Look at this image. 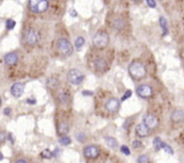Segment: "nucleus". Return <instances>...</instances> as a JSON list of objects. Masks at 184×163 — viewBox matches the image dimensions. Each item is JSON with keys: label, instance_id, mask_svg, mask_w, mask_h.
I'll use <instances>...</instances> for the list:
<instances>
[{"label": "nucleus", "instance_id": "obj_1", "mask_svg": "<svg viewBox=\"0 0 184 163\" xmlns=\"http://www.w3.org/2000/svg\"><path fill=\"white\" fill-rule=\"evenodd\" d=\"M128 72L134 79L139 80V79H142L143 78L145 77L146 69L142 62L134 61L129 65Z\"/></svg>", "mask_w": 184, "mask_h": 163}, {"label": "nucleus", "instance_id": "obj_2", "mask_svg": "<svg viewBox=\"0 0 184 163\" xmlns=\"http://www.w3.org/2000/svg\"><path fill=\"white\" fill-rule=\"evenodd\" d=\"M28 6L32 13L42 14L48 9L49 3L47 0H29Z\"/></svg>", "mask_w": 184, "mask_h": 163}, {"label": "nucleus", "instance_id": "obj_3", "mask_svg": "<svg viewBox=\"0 0 184 163\" xmlns=\"http://www.w3.org/2000/svg\"><path fill=\"white\" fill-rule=\"evenodd\" d=\"M108 41H109V37L106 32L103 31L97 32L93 37V44L99 49L105 48L108 44Z\"/></svg>", "mask_w": 184, "mask_h": 163}, {"label": "nucleus", "instance_id": "obj_4", "mask_svg": "<svg viewBox=\"0 0 184 163\" xmlns=\"http://www.w3.org/2000/svg\"><path fill=\"white\" fill-rule=\"evenodd\" d=\"M57 48L59 51L64 56H70L73 51V47L71 43L64 38H61L57 41Z\"/></svg>", "mask_w": 184, "mask_h": 163}, {"label": "nucleus", "instance_id": "obj_5", "mask_svg": "<svg viewBox=\"0 0 184 163\" xmlns=\"http://www.w3.org/2000/svg\"><path fill=\"white\" fill-rule=\"evenodd\" d=\"M67 78H68V80L70 83H71L73 85H79L83 81L85 77L79 70L72 69L69 71Z\"/></svg>", "mask_w": 184, "mask_h": 163}, {"label": "nucleus", "instance_id": "obj_6", "mask_svg": "<svg viewBox=\"0 0 184 163\" xmlns=\"http://www.w3.org/2000/svg\"><path fill=\"white\" fill-rule=\"evenodd\" d=\"M25 40L28 44L35 45L36 43H38V41H40V35L38 34V32H36L35 30L29 29L25 34Z\"/></svg>", "mask_w": 184, "mask_h": 163}, {"label": "nucleus", "instance_id": "obj_7", "mask_svg": "<svg viewBox=\"0 0 184 163\" xmlns=\"http://www.w3.org/2000/svg\"><path fill=\"white\" fill-rule=\"evenodd\" d=\"M136 93L140 97L146 99V98H150V97L153 96L154 90L152 89V86L149 85H141L137 88Z\"/></svg>", "mask_w": 184, "mask_h": 163}, {"label": "nucleus", "instance_id": "obj_8", "mask_svg": "<svg viewBox=\"0 0 184 163\" xmlns=\"http://www.w3.org/2000/svg\"><path fill=\"white\" fill-rule=\"evenodd\" d=\"M83 154L87 159H95L99 154V149L95 145H89L84 148Z\"/></svg>", "mask_w": 184, "mask_h": 163}, {"label": "nucleus", "instance_id": "obj_9", "mask_svg": "<svg viewBox=\"0 0 184 163\" xmlns=\"http://www.w3.org/2000/svg\"><path fill=\"white\" fill-rule=\"evenodd\" d=\"M119 105H120V103L116 98H110L105 105L106 109L110 113L117 112V110L119 109Z\"/></svg>", "mask_w": 184, "mask_h": 163}, {"label": "nucleus", "instance_id": "obj_10", "mask_svg": "<svg viewBox=\"0 0 184 163\" xmlns=\"http://www.w3.org/2000/svg\"><path fill=\"white\" fill-rule=\"evenodd\" d=\"M25 91V85L23 83H15L12 88H11V94H12L15 97H20L24 94Z\"/></svg>", "mask_w": 184, "mask_h": 163}, {"label": "nucleus", "instance_id": "obj_11", "mask_svg": "<svg viewBox=\"0 0 184 163\" xmlns=\"http://www.w3.org/2000/svg\"><path fill=\"white\" fill-rule=\"evenodd\" d=\"M144 124H146L150 129H154L158 125V119L154 115H147L144 117Z\"/></svg>", "mask_w": 184, "mask_h": 163}, {"label": "nucleus", "instance_id": "obj_12", "mask_svg": "<svg viewBox=\"0 0 184 163\" xmlns=\"http://www.w3.org/2000/svg\"><path fill=\"white\" fill-rule=\"evenodd\" d=\"M150 131H151V129L146 124H145L144 123L138 124L136 126V128H135V133L140 137H146V136H148L150 134Z\"/></svg>", "mask_w": 184, "mask_h": 163}, {"label": "nucleus", "instance_id": "obj_13", "mask_svg": "<svg viewBox=\"0 0 184 163\" xmlns=\"http://www.w3.org/2000/svg\"><path fill=\"white\" fill-rule=\"evenodd\" d=\"M17 55L14 52H10L7 53L6 55L5 56V62L7 65H14L17 62Z\"/></svg>", "mask_w": 184, "mask_h": 163}, {"label": "nucleus", "instance_id": "obj_14", "mask_svg": "<svg viewBox=\"0 0 184 163\" xmlns=\"http://www.w3.org/2000/svg\"><path fill=\"white\" fill-rule=\"evenodd\" d=\"M106 61L104 60V59H97L95 61H94V66H95V69L99 71H103L106 70Z\"/></svg>", "mask_w": 184, "mask_h": 163}, {"label": "nucleus", "instance_id": "obj_15", "mask_svg": "<svg viewBox=\"0 0 184 163\" xmlns=\"http://www.w3.org/2000/svg\"><path fill=\"white\" fill-rule=\"evenodd\" d=\"M68 132H69V125H68L67 124H65V123H61V124L58 125L57 133H58L59 135H61V136L65 135Z\"/></svg>", "mask_w": 184, "mask_h": 163}, {"label": "nucleus", "instance_id": "obj_16", "mask_svg": "<svg viewBox=\"0 0 184 163\" xmlns=\"http://www.w3.org/2000/svg\"><path fill=\"white\" fill-rule=\"evenodd\" d=\"M105 140H106V143L107 144L108 147H110L111 149L117 148L118 143H117V141L115 138H113V137H106Z\"/></svg>", "mask_w": 184, "mask_h": 163}, {"label": "nucleus", "instance_id": "obj_17", "mask_svg": "<svg viewBox=\"0 0 184 163\" xmlns=\"http://www.w3.org/2000/svg\"><path fill=\"white\" fill-rule=\"evenodd\" d=\"M171 118H172V120L174 121V122H180V121H181L182 119L184 118V114H183L182 111L177 110V111H175L174 113L172 114Z\"/></svg>", "mask_w": 184, "mask_h": 163}, {"label": "nucleus", "instance_id": "obj_18", "mask_svg": "<svg viewBox=\"0 0 184 163\" xmlns=\"http://www.w3.org/2000/svg\"><path fill=\"white\" fill-rule=\"evenodd\" d=\"M47 86H49L50 89H57L58 86H59V80L56 78H51L47 81Z\"/></svg>", "mask_w": 184, "mask_h": 163}, {"label": "nucleus", "instance_id": "obj_19", "mask_svg": "<svg viewBox=\"0 0 184 163\" xmlns=\"http://www.w3.org/2000/svg\"><path fill=\"white\" fill-rule=\"evenodd\" d=\"M160 25L161 26V29L164 31V35H166L168 32V25H167V21L164 17H161L160 18Z\"/></svg>", "mask_w": 184, "mask_h": 163}, {"label": "nucleus", "instance_id": "obj_20", "mask_svg": "<svg viewBox=\"0 0 184 163\" xmlns=\"http://www.w3.org/2000/svg\"><path fill=\"white\" fill-rule=\"evenodd\" d=\"M59 142H60V143H61V145H63V146H67V145H69V144L71 143V140H70V137H68V136H66V135H62V136L60 138Z\"/></svg>", "mask_w": 184, "mask_h": 163}, {"label": "nucleus", "instance_id": "obj_21", "mask_svg": "<svg viewBox=\"0 0 184 163\" xmlns=\"http://www.w3.org/2000/svg\"><path fill=\"white\" fill-rule=\"evenodd\" d=\"M113 25L116 29H122L125 26V23L122 21V19H116L113 22Z\"/></svg>", "mask_w": 184, "mask_h": 163}, {"label": "nucleus", "instance_id": "obj_22", "mask_svg": "<svg viewBox=\"0 0 184 163\" xmlns=\"http://www.w3.org/2000/svg\"><path fill=\"white\" fill-rule=\"evenodd\" d=\"M161 143H162V141L159 137H157L154 140V147L155 150H159L161 149Z\"/></svg>", "mask_w": 184, "mask_h": 163}, {"label": "nucleus", "instance_id": "obj_23", "mask_svg": "<svg viewBox=\"0 0 184 163\" xmlns=\"http://www.w3.org/2000/svg\"><path fill=\"white\" fill-rule=\"evenodd\" d=\"M84 43H85V40L83 39V37H78L75 41V46L77 49H80L84 45Z\"/></svg>", "mask_w": 184, "mask_h": 163}, {"label": "nucleus", "instance_id": "obj_24", "mask_svg": "<svg viewBox=\"0 0 184 163\" xmlns=\"http://www.w3.org/2000/svg\"><path fill=\"white\" fill-rule=\"evenodd\" d=\"M41 156H42V158H45V159H51V157H53V153L51 151H50L49 150H44L41 153Z\"/></svg>", "mask_w": 184, "mask_h": 163}, {"label": "nucleus", "instance_id": "obj_25", "mask_svg": "<svg viewBox=\"0 0 184 163\" xmlns=\"http://www.w3.org/2000/svg\"><path fill=\"white\" fill-rule=\"evenodd\" d=\"M161 149H164V151H166V152L169 153V154H173V150H172L171 147H170L168 144H166L164 142H162V143H161Z\"/></svg>", "mask_w": 184, "mask_h": 163}, {"label": "nucleus", "instance_id": "obj_26", "mask_svg": "<svg viewBox=\"0 0 184 163\" xmlns=\"http://www.w3.org/2000/svg\"><path fill=\"white\" fill-rule=\"evenodd\" d=\"M15 25H16V22H15L14 20H12V19H8V20L6 21V27H7L8 30H12V29L15 27Z\"/></svg>", "mask_w": 184, "mask_h": 163}, {"label": "nucleus", "instance_id": "obj_27", "mask_svg": "<svg viewBox=\"0 0 184 163\" xmlns=\"http://www.w3.org/2000/svg\"><path fill=\"white\" fill-rule=\"evenodd\" d=\"M137 161H138L139 163H147V162H149L150 160H149V159H148L147 156H145V155H141V156L138 158Z\"/></svg>", "mask_w": 184, "mask_h": 163}, {"label": "nucleus", "instance_id": "obj_28", "mask_svg": "<svg viewBox=\"0 0 184 163\" xmlns=\"http://www.w3.org/2000/svg\"><path fill=\"white\" fill-rule=\"evenodd\" d=\"M59 99L61 101V103H65V102H66V100L68 99V96L64 92H61L59 94Z\"/></svg>", "mask_w": 184, "mask_h": 163}, {"label": "nucleus", "instance_id": "obj_29", "mask_svg": "<svg viewBox=\"0 0 184 163\" xmlns=\"http://www.w3.org/2000/svg\"><path fill=\"white\" fill-rule=\"evenodd\" d=\"M121 151H122V152H123L125 155H130V150H129L128 147L125 146V145L121 146Z\"/></svg>", "mask_w": 184, "mask_h": 163}, {"label": "nucleus", "instance_id": "obj_30", "mask_svg": "<svg viewBox=\"0 0 184 163\" xmlns=\"http://www.w3.org/2000/svg\"><path fill=\"white\" fill-rule=\"evenodd\" d=\"M146 3L148 5L149 7L152 8H154L156 6V3H155V0H146Z\"/></svg>", "mask_w": 184, "mask_h": 163}, {"label": "nucleus", "instance_id": "obj_31", "mask_svg": "<svg viewBox=\"0 0 184 163\" xmlns=\"http://www.w3.org/2000/svg\"><path fill=\"white\" fill-rule=\"evenodd\" d=\"M132 146H133V148H139V147H141L142 146V143L140 142V141H134L133 142V143H132Z\"/></svg>", "mask_w": 184, "mask_h": 163}, {"label": "nucleus", "instance_id": "obj_32", "mask_svg": "<svg viewBox=\"0 0 184 163\" xmlns=\"http://www.w3.org/2000/svg\"><path fill=\"white\" fill-rule=\"evenodd\" d=\"M131 95H132V91H131V90H127V91L125 92V96L122 97V100H123V101H124V100H125L126 98H128V97L131 96Z\"/></svg>", "mask_w": 184, "mask_h": 163}, {"label": "nucleus", "instance_id": "obj_33", "mask_svg": "<svg viewBox=\"0 0 184 163\" xmlns=\"http://www.w3.org/2000/svg\"><path fill=\"white\" fill-rule=\"evenodd\" d=\"M76 137H77V139L80 141V142H83L84 139H85V135L83 133H79V134H77Z\"/></svg>", "mask_w": 184, "mask_h": 163}, {"label": "nucleus", "instance_id": "obj_34", "mask_svg": "<svg viewBox=\"0 0 184 163\" xmlns=\"http://www.w3.org/2000/svg\"><path fill=\"white\" fill-rule=\"evenodd\" d=\"M6 140V133L4 132H0V143H3Z\"/></svg>", "mask_w": 184, "mask_h": 163}, {"label": "nucleus", "instance_id": "obj_35", "mask_svg": "<svg viewBox=\"0 0 184 163\" xmlns=\"http://www.w3.org/2000/svg\"><path fill=\"white\" fill-rule=\"evenodd\" d=\"M93 92L92 91H89V90H84L82 92V95L83 96H93Z\"/></svg>", "mask_w": 184, "mask_h": 163}, {"label": "nucleus", "instance_id": "obj_36", "mask_svg": "<svg viewBox=\"0 0 184 163\" xmlns=\"http://www.w3.org/2000/svg\"><path fill=\"white\" fill-rule=\"evenodd\" d=\"M4 113H5V115H8L11 113V109H10V108H6V109L4 110Z\"/></svg>", "mask_w": 184, "mask_h": 163}, {"label": "nucleus", "instance_id": "obj_37", "mask_svg": "<svg viewBox=\"0 0 184 163\" xmlns=\"http://www.w3.org/2000/svg\"><path fill=\"white\" fill-rule=\"evenodd\" d=\"M36 101H35V99H32V100H31V99H28L27 100V103H29V104H35Z\"/></svg>", "mask_w": 184, "mask_h": 163}, {"label": "nucleus", "instance_id": "obj_38", "mask_svg": "<svg viewBox=\"0 0 184 163\" xmlns=\"http://www.w3.org/2000/svg\"><path fill=\"white\" fill-rule=\"evenodd\" d=\"M76 12H75V10H71L70 11V14L72 15V16H76V15H77V14H75Z\"/></svg>", "mask_w": 184, "mask_h": 163}, {"label": "nucleus", "instance_id": "obj_39", "mask_svg": "<svg viewBox=\"0 0 184 163\" xmlns=\"http://www.w3.org/2000/svg\"><path fill=\"white\" fill-rule=\"evenodd\" d=\"M16 162H27L26 160H25V159H18Z\"/></svg>", "mask_w": 184, "mask_h": 163}, {"label": "nucleus", "instance_id": "obj_40", "mask_svg": "<svg viewBox=\"0 0 184 163\" xmlns=\"http://www.w3.org/2000/svg\"><path fill=\"white\" fill-rule=\"evenodd\" d=\"M3 159V154L1 153V152H0V160H1Z\"/></svg>", "mask_w": 184, "mask_h": 163}, {"label": "nucleus", "instance_id": "obj_41", "mask_svg": "<svg viewBox=\"0 0 184 163\" xmlns=\"http://www.w3.org/2000/svg\"><path fill=\"white\" fill-rule=\"evenodd\" d=\"M133 1H135V2H137V1H140V0H133Z\"/></svg>", "mask_w": 184, "mask_h": 163}, {"label": "nucleus", "instance_id": "obj_42", "mask_svg": "<svg viewBox=\"0 0 184 163\" xmlns=\"http://www.w3.org/2000/svg\"><path fill=\"white\" fill-rule=\"evenodd\" d=\"M0 105H1V97H0Z\"/></svg>", "mask_w": 184, "mask_h": 163}, {"label": "nucleus", "instance_id": "obj_43", "mask_svg": "<svg viewBox=\"0 0 184 163\" xmlns=\"http://www.w3.org/2000/svg\"><path fill=\"white\" fill-rule=\"evenodd\" d=\"M183 162H184V159H183Z\"/></svg>", "mask_w": 184, "mask_h": 163}]
</instances>
